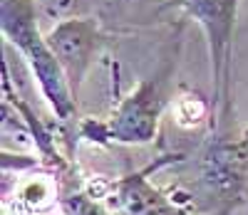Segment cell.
<instances>
[{"label":"cell","instance_id":"5","mask_svg":"<svg viewBox=\"0 0 248 215\" xmlns=\"http://www.w3.org/2000/svg\"><path fill=\"white\" fill-rule=\"evenodd\" d=\"M45 35L55 57L65 70L75 99H79V89L85 87L92 64L97 62L102 50L114 40V35L102 25L97 15L62 20V23H55Z\"/></svg>","mask_w":248,"mask_h":215},{"label":"cell","instance_id":"1","mask_svg":"<svg viewBox=\"0 0 248 215\" xmlns=\"http://www.w3.org/2000/svg\"><path fill=\"white\" fill-rule=\"evenodd\" d=\"M184 23L179 17L174 25V35L161 45L156 67L137 82V87L124 94L107 116L102 119H82L77 124L79 139L109 146V143H124V146H147L156 139L161 116L167 106L174 104V79L181 59L184 47Z\"/></svg>","mask_w":248,"mask_h":215},{"label":"cell","instance_id":"2","mask_svg":"<svg viewBox=\"0 0 248 215\" xmlns=\"http://www.w3.org/2000/svg\"><path fill=\"white\" fill-rule=\"evenodd\" d=\"M0 25L10 47H15L37 82L40 94L47 101L60 124L77 121V99L70 89L60 59L55 57L47 35L40 30V13L35 0H0Z\"/></svg>","mask_w":248,"mask_h":215},{"label":"cell","instance_id":"3","mask_svg":"<svg viewBox=\"0 0 248 215\" xmlns=\"http://www.w3.org/2000/svg\"><path fill=\"white\" fill-rule=\"evenodd\" d=\"M241 0H167V10H179L184 20L199 25L211 74V106L214 126H233V99H231V67H233V37L238 23Z\"/></svg>","mask_w":248,"mask_h":215},{"label":"cell","instance_id":"4","mask_svg":"<svg viewBox=\"0 0 248 215\" xmlns=\"http://www.w3.org/2000/svg\"><path fill=\"white\" fill-rule=\"evenodd\" d=\"M184 151L176 154H161L149 166L129 171L109 183H105L102 190H90L107 205L112 215H189L171 196V190L159 188L152 176L161 168H171Z\"/></svg>","mask_w":248,"mask_h":215},{"label":"cell","instance_id":"6","mask_svg":"<svg viewBox=\"0 0 248 215\" xmlns=\"http://www.w3.org/2000/svg\"><path fill=\"white\" fill-rule=\"evenodd\" d=\"M246 215H248V213H246Z\"/></svg>","mask_w":248,"mask_h":215}]
</instances>
